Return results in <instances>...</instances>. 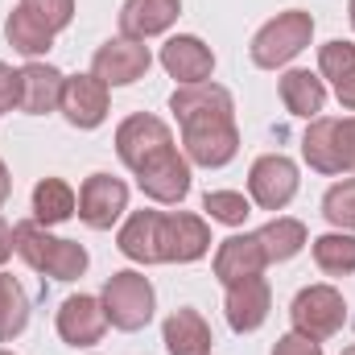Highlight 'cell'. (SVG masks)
I'll return each mask as SVG.
<instances>
[{
    "label": "cell",
    "mask_w": 355,
    "mask_h": 355,
    "mask_svg": "<svg viewBox=\"0 0 355 355\" xmlns=\"http://www.w3.org/2000/svg\"><path fill=\"white\" fill-rule=\"evenodd\" d=\"M343 355H355V343H352V347H343Z\"/></svg>",
    "instance_id": "37"
},
{
    "label": "cell",
    "mask_w": 355,
    "mask_h": 355,
    "mask_svg": "<svg viewBox=\"0 0 355 355\" xmlns=\"http://www.w3.org/2000/svg\"><path fill=\"white\" fill-rule=\"evenodd\" d=\"M137 186L153 202H182L190 194V162L178 149H166L137 170Z\"/></svg>",
    "instance_id": "11"
},
{
    "label": "cell",
    "mask_w": 355,
    "mask_h": 355,
    "mask_svg": "<svg viewBox=\"0 0 355 355\" xmlns=\"http://www.w3.org/2000/svg\"><path fill=\"white\" fill-rule=\"evenodd\" d=\"M178 12H182V0H124L120 37H132V42L157 37L178 21Z\"/></svg>",
    "instance_id": "17"
},
{
    "label": "cell",
    "mask_w": 355,
    "mask_h": 355,
    "mask_svg": "<svg viewBox=\"0 0 355 355\" xmlns=\"http://www.w3.org/2000/svg\"><path fill=\"white\" fill-rule=\"evenodd\" d=\"M75 211H79V198H75L71 182H62V178H42V182L33 186V219H37L42 227H58V223L75 219Z\"/></svg>",
    "instance_id": "23"
},
{
    "label": "cell",
    "mask_w": 355,
    "mask_h": 355,
    "mask_svg": "<svg viewBox=\"0 0 355 355\" xmlns=\"http://www.w3.org/2000/svg\"><path fill=\"white\" fill-rule=\"evenodd\" d=\"M314 265L327 277H352L355 272V236L352 232H327L314 240Z\"/></svg>",
    "instance_id": "26"
},
{
    "label": "cell",
    "mask_w": 355,
    "mask_h": 355,
    "mask_svg": "<svg viewBox=\"0 0 355 355\" xmlns=\"http://www.w3.org/2000/svg\"><path fill=\"white\" fill-rule=\"evenodd\" d=\"M297 182H302V178H297V166H293L285 153H265V157H257L252 170H248V194H252V202H257L261 211H281V207L293 202Z\"/></svg>",
    "instance_id": "9"
},
{
    "label": "cell",
    "mask_w": 355,
    "mask_h": 355,
    "mask_svg": "<svg viewBox=\"0 0 355 355\" xmlns=\"http://www.w3.org/2000/svg\"><path fill=\"white\" fill-rule=\"evenodd\" d=\"M162 343H166L170 355H211L215 335H211V327H207V318H202L198 310L182 306V310H174V314L166 318Z\"/></svg>",
    "instance_id": "19"
},
{
    "label": "cell",
    "mask_w": 355,
    "mask_h": 355,
    "mask_svg": "<svg viewBox=\"0 0 355 355\" xmlns=\"http://www.w3.org/2000/svg\"><path fill=\"white\" fill-rule=\"evenodd\" d=\"M257 236H261V244H265L268 265L293 261V257L306 248V223H302V219H289V215H277V219L265 223Z\"/></svg>",
    "instance_id": "25"
},
{
    "label": "cell",
    "mask_w": 355,
    "mask_h": 355,
    "mask_svg": "<svg viewBox=\"0 0 355 355\" xmlns=\"http://www.w3.org/2000/svg\"><path fill=\"white\" fill-rule=\"evenodd\" d=\"M107 107H112L107 83H99L95 75H67L62 103H58V112L67 116V124H75V128H99L107 120Z\"/></svg>",
    "instance_id": "13"
},
{
    "label": "cell",
    "mask_w": 355,
    "mask_h": 355,
    "mask_svg": "<svg viewBox=\"0 0 355 355\" xmlns=\"http://www.w3.org/2000/svg\"><path fill=\"white\" fill-rule=\"evenodd\" d=\"M12 107H21V71L0 62V112H12Z\"/></svg>",
    "instance_id": "32"
},
{
    "label": "cell",
    "mask_w": 355,
    "mask_h": 355,
    "mask_svg": "<svg viewBox=\"0 0 355 355\" xmlns=\"http://www.w3.org/2000/svg\"><path fill=\"white\" fill-rule=\"evenodd\" d=\"M281 103H285V112H293L302 120H314L327 107V83L310 71H285L281 75Z\"/></svg>",
    "instance_id": "21"
},
{
    "label": "cell",
    "mask_w": 355,
    "mask_h": 355,
    "mask_svg": "<svg viewBox=\"0 0 355 355\" xmlns=\"http://www.w3.org/2000/svg\"><path fill=\"white\" fill-rule=\"evenodd\" d=\"M166 149H174V132H170L166 120L145 116V112L120 120V128H116V153H120V162H124L132 174H137L145 162H153L157 153H166Z\"/></svg>",
    "instance_id": "7"
},
{
    "label": "cell",
    "mask_w": 355,
    "mask_h": 355,
    "mask_svg": "<svg viewBox=\"0 0 355 355\" xmlns=\"http://www.w3.org/2000/svg\"><path fill=\"white\" fill-rule=\"evenodd\" d=\"M227 322H232V331L236 335H252V331H261L268 318V310H272V289H268V281L257 272V277H240V281H232L227 285Z\"/></svg>",
    "instance_id": "12"
},
{
    "label": "cell",
    "mask_w": 355,
    "mask_h": 355,
    "mask_svg": "<svg viewBox=\"0 0 355 355\" xmlns=\"http://www.w3.org/2000/svg\"><path fill=\"white\" fill-rule=\"evenodd\" d=\"M12 252H17V248H12V227H8V223L0 219V265H4V261H8Z\"/></svg>",
    "instance_id": "34"
},
{
    "label": "cell",
    "mask_w": 355,
    "mask_h": 355,
    "mask_svg": "<svg viewBox=\"0 0 355 355\" xmlns=\"http://www.w3.org/2000/svg\"><path fill=\"white\" fill-rule=\"evenodd\" d=\"M318 71L331 83V91L339 95V103L347 112H355V46L352 42H343V37L327 42L318 50Z\"/></svg>",
    "instance_id": "20"
},
{
    "label": "cell",
    "mask_w": 355,
    "mask_h": 355,
    "mask_svg": "<svg viewBox=\"0 0 355 355\" xmlns=\"http://www.w3.org/2000/svg\"><path fill=\"white\" fill-rule=\"evenodd\" d=\"M4 37H8V46L21 50L25 58H42V54L54 46V29H50L42 17H33L25 4H17V8L8 12V21H4Z\"/></svg>",
    "instance_id": "22"
},
{
    "label": "cell",
    "mask_w": 355,
    "mask_h": 355,
    "mask_svg": "<svg viewBox=\"0 0 355 355\" xmlns=\"http://www.w3.org/2000/svg\"><path fill=\"white\" fill-rule=\"evenodd\" d=\"M202 211H207L215 223L240 227V223L252 215V202H248L240 190H207V198H202Z\"/></svg>",
    "instance_id": "28"
},
{
    "label": "cell",
    "mask_w": 355,
    "mask_h": 355,
    "mask_svg": "<svg viewBox=\"0 0 355 355\" xmlns=\"http://www.w3.org/2000/svg\"><path fill=\"white\" fill-rule=\"evenodd\" d=\"M170 112L182 124V149L190 166L219 170L240 153L236 99L219 83H190L170 95Z\"/></svg>",
    "instance_id": "1"
},
{
    "label": "cell",
    "mask_w": 355,
    "mask_h": 355,
    "mask_svg": "<svg viewBox=\"0 0 355 355\" xmlns=\"http://www.w3.org/2000/svg\"><path fill=\"white\" fill-rule=\"evenodd\" d=\"M265 268H268V257H265V244H261L257 232H248V236H227V240L215 248V277H219L223 285H232V281H240V277H257V272H265Z\"/></svg>",
    "instance_id": "16"
},
{
    "label": "cell",
    "mask_w": 355,
    "mask_h": 355,
    "mask_svg": "<svg viewBox=\"0 0 355 355\" xmlns=\"http://www.w3.org/2000/svg\"><path fill=\"white\" fill-rule=\"evenodd\" d=\"M8 190H12V182H8V170H4V162H0V207H4V198H8Z\"/></svg>",
    "instance_id": "35"
},
{
    "label": "cell",
    "mask_w": 355,
    "mask_h": 355,
    "mask_svg": "<svg viewBox=\"0 0 355 355\" xmlns=\"http://www.w3.org/2000/svg\"><path fill=\"white\" fill-rule=\"evenodd\" d=\"M33 17H42L54 33H62L71 21H75V0H21Z\"/></svg>",
    "instance_id": "30"
},
{
    "label": "cell",
    "mask_w": 355,
    "mask_h": 355,
    "mask_svg": "<svg viewBox=\"0 0 355 355\" xmlns=\"http://www.w3.org/2000/svg\"><path fill=\"white\" fill-rule=\"evenodd\" d=\"M116 244L137 265H190L211 252V227L190 211H132Z\"/></svg>",
    "instance_id": "2"
},
{
    "label": "cell",
    "mask_w": 355,
    "mask_h": 355,
    "mask_svg": "<svg viewBox=\"0 0 355 355\" xmlns=\"http://www.w3.org/2000/svg\"><path fill=\"white\" fill-rule=\"evenodd\" d=\"M12 248H17V257L33 268V272L54 277V281H75L91 265L83 244L62 240V236H50L37 219H25V223L12 227Z\"/></svg>",
    "instance_id": "3"
},
{
    "label": "cell",
    "mask_w": 355,
    "mask_h": 355,
    "mask_svg": "<svg viewBox=\"0 0 355 355\" xmlns=\"http://www.w3.org/2000/svg\"><path fill=\"white\" fill-rule=\"evenodd\" d=\"M314 37V17L306 8H289V12H277L268 25L257 29L252 37V62L261 71H277L285 62H293Z\"/></svg>",
    "instance_id": "4"
},
{
    "label": "cell",
    "mask_w": 355,
    "mask_h": 355,
    "mask_svg": "<svg viewBox=\"0 0 355 355\" xmlns=\"http://www.w3.org/2000/svg\"><path fill=\"white\" fill-rule=\"evenodd\" d=\"M29 327V297L12 272H0V343H12Z\"/></svg>",
    "instance_id": "27"
},
{
    "label": "cell",
    "mask_w": 355,
    "mask_h": 355,
    "mask_svg": "<svg viewBox=\"0 0 355 355\" xmlns=\"http://www.w3.org/2000/svg\"><path fill=\"white\" fill-rule=\"evenodd\" d=\"M335 124H339V120H331V116H314L310 128H306V137H302V157H306V166L318 170V174H343V170H339Z\"/></svg>",
    "instance_id": "24"
},
{
    "label": "cell",
    "mask_w": 355,
    "mask_h": 355,
    "mask_svg": "<svg viewBox=\"0 0 355 355\" xmlns=\"http://www.w3.org/2000/svg\"><path fill=\"white\" fill-rule=\"evenodd\" d=\"M107 331V314H103V302L91 297V293H75L62 302L58 310V339L71 343V347H95Z\"/></svg>",
    "instance_id": "15"
},
{
    "label": "cell",
    "mask_w": 355,
    "mask_h": 355,
    "mask_svg": "<svg viewBox=\"0 0 355 355\" xmlns=\"http://www.w3.org/2000/svg\"><path fill=\"white\" fill-rule=\"evenodd\" d=\"M62 83H67V75L58 67H50V62H25L21 67V112H29V116L58 112Z\"/></svg>",
    "instance_id": "18"
},
{
    "label": "cell",
    "mask_w": 355,
    "mask_h": 355,
    "mask_svg": "<svg viewBox=\"0 0 355 355\" xmlns=\"http://www.w3.org/2000/svg\"><path fill=\"white\" fill-rule=\"evenodd\" d=\"M322 215H327L339 232H352L355 236V178L331 186V190L322 194Z\"/></svg>",
    "instance_id": "29"
},
{
    "label": "cell",
    "mask_w": 355,
    "mask_h": 355,
    "mask_svg": "<svg viewBox=\"0 0 355 355\" xmlns=\"http://www.w3.org/2000/svg\"><path fill=\"white\" fill-rule=\"evenodd\" d=\"M347 12H352V29H355V0H352V4H347Z\"/></svg>",
    "instance_id": "36"
},
{
    "label": "cell",
    "mask_w": 355,
    "mask_h": 355,
    "mask_svg": "<svg viewBox=\"0 0 355 355\" xmlns=\"http://www.w3.org/2000/svg\"><path fill=\"white\" fill-rule=\"evenodd\" d=\"M162 67H166V75L178 79L182 87H190V83H211L215 54H211V46H207L202 37L178 33V37H170V42L162 46Z\"/></svg>",
    "instance_id": "14"
},
{
    "label": "cell",
    "mask_w": 355,
    "mask_h": 355,
    "mask_svg": "<svg viewBox=\"0 0 355 355\" xmlns=\"http://www.w3.org/2000/svg\"><path fill=\"white\" fill-rule=\"evenodd\" d=\"M0 355H12V352H0Z\"/></svg>",
    "instance_id": "38"
},
{
    "label": "cell",
    "mask_w": 355,
    "mask_h": 355,
    "mask_svg": "<svg viewBox=\"0 0 355 355\" xmlns=\"http://www.w3.org/2000/svg\"><path fill=\"white\" fill-rule=\"evenodd\" d=\"M99 302H103V314H107V322L116 331H141V327H149L157 297H153V285H149L145 272L124 268V272H112L107 277Z\"/></svg>",
    "instance_id": "5"
},
{
    "label": "cell",
    "mask_w": 355,
    "mask_h": 355,
    "mask_svg": "<svg viewBox=\"0 0 355 355\" xmlns=\"http://www.w3.org/2000/svg\"><path fill=\"white\" fill-rule=\"evenodd\" d=\"M335 141H339V170L355 178V116L335 124Z\"/></svg>",
    "instance_id": "31"
},
{
    "label": "cell",
    "mask_w": 355,
    "mask_h": 355,
    "mask_svg": "<svg viewBox=\"0 0 355 355\" xmlns=\"http://www.w3.org/2000/svg\"><path fill=\"white\" fill-rule=\"evenodd\" d=\"M128 211V186L112 174H91L79 190V219L95 227V232H107L120 215Z\"/></svg>",
    "instance_id": "10"
},
{
    "label": "cell",
    "mask_w": 355,
    "mask_h": 355,
    "mask_svg": "<svg viewBox=\"0 0 355 355\" xmlns=\"http://www.w3.org/2000/svg\"><path fill=\"white\" fill-rule=\"evenodd\" d=\"M289 318H293V331H297V335L322 343V339H331V335L343 331V322H347V302H343V293H339L335 285H306V289L293 297Z\"/></svg>",
    "instance_id": "6"
},
{
    "label": "cell",
    "mask_w": 355,
    "mask_h": 355,
    "mask_svg": "<svg viewBox=\"0 0 355 355\" xmlns=\"http://www.w3.org/2000/svg\"><path fill=\"white\" fill-rule=\"evenodd\" d=\"M153 67V54L145 42H132V37H112L95 50L91 58V75L107 87H128L137 79H145V71Z\"/></svg>",
    "instance_id": "8"
},
{
    "label": "cell",
    "mask_w": 355,
    "mask_h": 355,
    "mask_svg": "<svg viewBox=\"0 0 355 355\" xmlns=\"http://www.w3.org/2000/svg\"><path fill=\"white\" fill-rule=\"evenodd\" d=\"M272 355H322V347H318L314 339H306V335L289 331V335H281V339H277Z\"/></svg>",
    "instance_id": "33"
}]
</instances>
